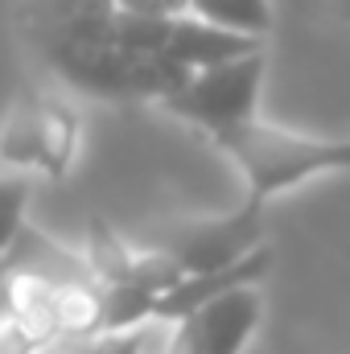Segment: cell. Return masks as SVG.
I'll return each instance as SVG.
<instances>
[{
  "label": "cell",
  "instance_id": "cell-1",
  "mask_svg": "<svg viewBox=\"0 0 350 354\" xmlns=\"http://www.w3.org/2000/svg\"><path fill=\"white\" fill-rule=\"evenodd\" d=\"M21 21L37 54L71 87L99 99H161L190 75L169 58L132 50L111 0H29Z\"/></svg>",
  "mask_w": 350,
  "mask_h": 354
},
{
  "label": "cell",
  "instance_id": "cell-2",
  "mask_svg": "<svg viewBox=\"0 0 350 354\" xmlns=\"http://www.w3.org/2000/svg\"><path fill=\"white\" fill-rule=\"evenodd\" d=\"M214 145L235 161V169L248 181V198L256 202H268L317 174H342L350 165L347 140L301 136V132L264 124L260 115L214 132Z\"/></svg>",
  "mask_w": 350,
  "mask_h": 354
},
{
  "label": "cell",
  "instance_id": "cell-3",
  "mask_svg": "<svg viewBox=\"0 0 350 354\" xmlns=\"http://www.w3.org/2000/svg\"><path fill=\"white\" fill-rule=\"evenodd\" d=\"M260 87H264V50H252V54L190 71L157 103L169 115L214 136V132H223L239 120H252L260 111Z\"/></svg>",
  "mask_w": 350,
  "mask_h": 354
},
{
  "label": "cell",
  "instance_id": "cell-4",
  "mask_svg": "<svg viewBox=\"0 0 350 354\" xmlns=\"http://www.w3.org/2000/svg\"><path fill=\"white\" fill-rule=\"evenodd\" d=\"M264 243V202L248 198L239 210L223 218H181L153 235V248L169 252L181 272L227 268Z\"/></svg>",
  "mask_w": 350,
  "mask_h": 354
},
{
  "label": "cell",
  "instance_id": "cell-5",
  "mask_svg": "<svg viewBox=\"0 0 350 354\" xmlns=\"http://www.w3.org/2000/svg\"><path fill=\"white\" fill-rule=\"evenodd\" d=\"M190 317L198 326L202 354H243L248 338L256 334L264 317V297L256 284H235V288H223L219 297H210Z\"/></svg>",
  "mask_w": 350,
  "mask_h": 354
},
{
  "label": "cell",
  "instance_id": "cell-6",
  "mask_svg": "<svg viewBox=\"0 0 350 354\" xmlns=\"http://www.w3.org/2000/svg\"><path fill=\"white\" fill-rule=\"evenodd\" d=\"M252 50H264V37L210 25L194 12L169 17V29H165V58L181 71L214 66V62H227V58H239V54H252Z\"/></svg>",
  "mask_w": 350,
  "mask_h": 354
},
{
  "label": "cell",
  "instance_id": "cell-7",
  "mask_svg": "<svg viewBox=\"0 0 350 354\" xmlns=\"http://www.w3.org/2000/svg\"><path fill=\"white\" fill-rule=\"evenodd\" d=\"M272 264V252L268 248H252L248 256H239L235 264L227 268H210V272H185L169 292H161L153 301V317L161 322H177V317H190L194 309H202L210 297H219L223 288H235V284H256Z\"/></svg>",
  "mask_w": 350,
  "mask_h": 354
},
{
  "label": "cell",
  "instance_id": "cell-8",
  "mask_svg": "<svg viewBox=\"0 0 350 354\" xmlns=\"http://www.w3.org/2000/svg\"><path fill=\"white\" fill-rule=\"evenodd\" d=\"M54 284L58 280H50L46 272L17 268L4 288V313L33 338L37 351L54 338Z\"/></svg>",
  "mask_w": 350,
  "mask_h": 354
},
{
  "label": "cell",
  "instance_id": "cell-9",
  "mask_svg": "<svg viewBox=\"0 0 350 354\" xmlns=\"http://www.w3.org/2000/svg\"><path fill=\"white\" fill-rule=\"evenodd\" d=\"M37 115V169L50 177H66L79 153V111L54 95H33Z\"/></svg>",
  "mask_w": 350,
  "mask_h": 354
},
{
  "label": "cell",
  "instance_id": "cell-10",
  "mask_svg": "<svg viewBox=\"0 0 350 354\" xmlns=\"http://www.w3.org/2000/svg\"><path fill=\"white\" fill-rule=\"evenodd\" d=\"M103 330V284L91 272L54 284V338H95Z\"/></svg>",
  "mask_w": 350,
  "mask_h": 354
},
{
  "label": "cell",
  "instance_id": "cell-11",
  "mask_svg": "<svg viewBox=\"0 0 350 354\" xmlns=\"http://www.w3.org/2000/svg\"><path fill=\"white\" fill-rule=\"evenodd\" d=\"M128 264H132V248L99 214H91L87 218V252H83V268L91 272V280L120 284L128 276Z\"/></svg>",
  "mask_w": 350,
  "mask_h": 354
},
{
  "label": "cell",
  "instance_id": "cell-12",
  "mask_svg": "<svg viewBox=\"0 0 350 354\" xmlns=\"http://www.w3.org/2000/svg\"><path fill=\"white\" fill-rule=\"evenodd\" d=\"M185 12H194V17L210 21V25L235 29V33H252V37H264L272 29L268 0H190Z\"/></svg>",
  "mask_w": 350,
  "mask_h": 354
},
{
  "label": "cell",
  "instance_id": "cell-13",
  "mask_svg": "<svg viewBox=\"0 0 350 354\" xmlns=\"http://www.w3.org/2000/svg\"><path fill=\"white\" fill-rule=\"evenodd\" d=\"M0 161L12 169H37V115L33 95L17 99L4 128H0Z\"/></svg>",
  "mask_w": 350,
  "mask_h": 354
},
{
  "label": "cell",
  "instance_id": "cell-14",
  "mask_svg": "<svg viewBox=\"0 0 350 354\" xmlns=\"http://www.w3.org/2000/svg\"><path fill=\"white\" fill-rule=\"evenodd\" d=\"M153 292L120 280V284H103V330L99 334H111V330H132L140 326L145 317H153Z\"/></svg>",
  "mask_w": 350,
  "mask_h": 354
},
{
  "label": "cell",
  "instance_id": "cell-15",
  "mask_svg": "<svg viewBox=\"0 0 350 354\" xmlns=\"http://www.w3.org/2000/svg\"><path fill=\"white\" fill-rule=\"evenodd\" d=\"M29 194H33V181L25 177V169L0 174V256H8L17 248V235H21L25 210H29Z\"/></svg>",
  "mask_w": 350,
  "mask_h": 354
},
{
  "label": "cell",
  "instance_id": "cell-16",
  "mask_svg": "<svg viewBox=\"0 0 350 354\" xmlns=\"http://www.w3.org/2000/svg\"><path fill=\"white\" fill-rule=\"evenodd\" d=\"M185 272L177 264L169 252H161V248H149V252H132V264H128V284H136V288H145V292H153V297H161V292H169L177 280H181Z\"/></svg>",
  "mask_w": 350,
  "mask_h": 354
},
{
  "label": "cell",
  "instance_id": "cell-17",
  "mask_svg": "<svg viewBox=\"0 0 350 354\" xmlns=\"http://www.w3.org/2000/svg\"><path fill=\"white\" fill-rule=\"evenodd\" d=\"M95 354H145V334L132 330H111V334H95Z\"/></svg>",
  "mask_w": 350,
  "mask_h": 354
},
{
  "label": "cell",
  "instance_id": "cell-18",
  "mask_svg": "<svg viewBox=\"0 0 350 354\" xmlns=\"http://www.w3.org/2000/svg\"><path fill=\"white\" fill-rule=\"evenodd\" d=\"M120 12H136V17H177L185 12L190 0H111Z\"/></svg>",
  "mask_w": 350,
  "mask_h": 354
},
{
  "label": "cell",
  "instance_id": "cell-19",
  "mask_svg": "<svg viewBox=\"0 0 350 354\" xmlns=\"http://www.w3.org/2000/svg\"><path fill=\"white\" fill-rule=\"evenodd\" d=\"M0 354H37L33 338H29L8 313H0Z\"/></svg>",
  "mask_w": 350,
  "mask_h": 354
},
{
  "label": "cell",
  "instance_id": "cell-20",
  "mask_svg": "<svg viewBox=\"0 0 350 354\" xmlns=\"http://www.w3.org/2000/svg\"><path fill=\"white\" fill-rule=\"evenodd\" d=\"M169 354H202V342H198V326H194V317H177V322H174Z\"/></svg>",
  "mask_w": 350,
  "mask_h": 354
},
{
  "label": "cell",
  "instance_id": "cell-21",
  "mask_svg": "<svg viewBox=\"0 0 350 354\" xmlns=\"http://www.w3.org/2000/svg\"><path fill=\"white\" fill-rule=\"evenodd\" d=\"M75 354H95V342H83V346H79Z\"/></svg>",
  "mask_w": 350,
  "mask_h": 354
}]
</instances>
